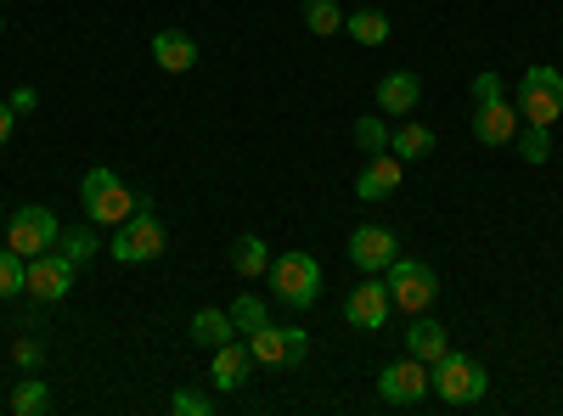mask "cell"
Segmentation results:
<instances>
[{
    "label": "cell",
    "mask_w": 563,
    "mask_h": 416,
    "mask_svg": "<svg viewBox=\"0 0 563 416\" xmlns=\"http://www.w3.org/2000/svg\"><path fill=\"white\" fill-rule=\"evenodd\" d=\"M79 203H85V220L90 225H124L130 214H135V192L124 187V180L108 169V164H97V169H85V180H79Z\"/></svg>",
    "instance_id": "1"
},
{
    "label": "cell",
    "mask_w": 563,
    "mask_h": 416,
    "mask_svg": "<svg viewBox=\"0 0 563 416\" xmlns=\"http://www.w3.org/2000/svg\"><path fill=\"white\" fill-rule=\"evenodd\" d=\"M164 248H169V237H164V225H158V214H153V198H141L135 214H130L124 225H113V243H108V254H113L119 265L164 259Z\"/></svg>",
    "instance_id": "2"
},
{
    "label": "cell",
    "mask_w": 563,
    "mask_h": 416,
    "mask_svg": "<svg viewBox=\"0 0 563 416\" xmlns=\"http://www.w3.org/2000/svg\"><path fill=\"white\" fill-rule=\"evenodd\" d=\"M429 389H434L445 405H479L485 389H490V378H485V366H479L474 355L445 349V355L429 366Z\"/></svg>",
    "instance_id": "3"
},
{
    "label": "cell",
    "mask_w": 563,
    "mask_h": 416,
    "mask_svg": "<svg viewBox=\"0 0 563 416\" xmlns=\"http://www.w3.org/2000/svg\"><path fill=\"white\" fill-rule=\"evenodd\" d=\"M512 108H519V119L525 124H558V113H563V68H552V63H536V68H525L519 74V97H512Z\"/></svg>",
    "instance_id": "4"
},
{
    "label": "cell",
    "mask_w": 563,
    "mask_h": 416,
    "mask_svg": "<svg viewBox=\"0 0 563 416\" xmlns=\"http://www.w3.org/2000/svg\"><path fill=\"white\" fill-rule=\"evenodd\" d=\"M265 282H271V299H282L288 310H310L321 299V265L310 254H282L265 265Z\"/></svg>",
    "instance_id": "5"
},
{
    "label": "cell",
    "mask_w": 563,
    "mask_h": 416,
    "mask_svg": "<svg viewBox=\"0 0 563 416\" xmlns=\"http://www.w3.org/2000/svg\"><path fill=\"white\" fill-rule=\"evenodd\" d=\"M384 282H389L395 310H406V315H422V310L434 304V293H440L434 265H422V259H400V254H395V265L384 270Z\"/></svg>",
    "instance_id": "6"
},
{
    "label": "cell",
    "mask_w": 563,
    "mask_h": 416,
    "mask_svg": "<svg viewBox=\"0 0 563 416\" xmlns=\"http://www.w3.org/2000/svg\"><path fill=\"white\" fill-rule=\"evenodd\" d=\"M57 237H63V225H57V214L45 209V203H23V209L12 214V225H7V248L23 254V259L57 248Z\"/></svg>",
    "instance_id": "7"
},
{
    "label": "cell",
    "mask_w": 563,
    "mask_h": 416,
    "mask_svg": "<svg viewBox=\"0 0 563 416\" xmlns=\"http://www.w3.org/2000/svg\"><path fill=\"white\" fill-rule=\"evenodd\" d=\"M378 394H384V405H422L434 394L429 389V360L406 355V360L384 366V372H378Z\"/></svg>",
    "instance_id": "8"
},
{
    "label": "cell",
    "mask_w": 563,
    "mask_h": 416,
    "mask_svg": "<svg viewBox=\"0 0 563 416\" xmlns=\"http://www.w3.org/2000/svg\"><path fill=\"white\" fill-rule=\"evenodd\" d=\"M29 293H34L40 304H63V299L74 293V259H68L63 248L34 254V259H29Z\"/></svg>",
    "instance_id": "9"
},
{
    "label": "cell",
    "mask_w": 563,
    "mask_h": 416,
    "mask_svg": "<svg viewBox=\"0 0 563 416\" xmlns=\"http://www.w3.org/2000/svg\"><path fill=\"white\" fill-rule=\"evenodd\" d=\"M389 310H395V299H389L384 276H361V288H350V299H344V321L361 333H378L389 321Z\"/></svg>",
    "instance_id": "10"
},
{
    "label": "cell",
    "mask_w": 563,
    "mask_h": 416,
    "mask_svg": "<svg viewBox=\"0 0 563 416\" xmlns=\"http://www.w3.org/2000/svg\"><path fill=\"white\" fill-rule=\"evenodd\" d=\"M395 254H400V237L389 225H361V231H350V265L361 270V276H384L389 265H395Z\"/></svg>",
    "instance_id": "11"
},
{
    "label": "cell",
    "mask_w": 563,
    "mask_h": 416,
    "mask_svg": "<svg viewBox=\"0 0 563 416\" xmlns=\"http://www.w3.org/2000/svg\"><path fill=\"white\" fill-rule=\"evenodd\" d=\"M249 349H254L260 366H299L310 355V338H305V327H276V321H265L249 338Z\"/></svg>",
    "instance_id": "12"
},
{
    "label": "cell",
    "mask_w": 563,
    "mask_h": 416,
    "mask_svg": "<svg viewBox=\"0 0 563 416\" xmlns=\"http://www.w3.org/2000/svg\"><path fill=\"white\" fill-rule=\"evenodd\" d=\"M400 169H406V158H395L389 147H384V153H372L366 169L355 175V198H361V203H384V198H395V192H400Z\"/></svg>",
    "instance_id": "13"
},
{
    "label": "cell",
    "mask_w": 563,
    "mask_h": 416,
    "mask_svg": "<svg viewBox=\"0 0 563 416\" xmlns=\"http://www.w3.org/2000/svg\"><path fill=\"white\" fill-rule=\"evenodd\" d=\"M474 135L485 147H512V135H519V108H507V97H490L474 108Z\"/></svg>",
    "instance_id": "14"
},
{
    "label": "cell",
    "mask_w": 563,
    "mask_h": 416,
    "mask_svg": "<svg viewBox=\"0 0 563 416\" xmlns=\"http://www.w3.org/2000/svg\"><path fill=\"white\" fill-rule=\"evenodd\" d=\"M153 63H158L164 74H192V68H198V40L180 34V29H158V34H153Z\"/></svg>",
    "instance_id": "15"
},
{
    "label": "cell",
    "mask_w": 563,
    "mask_h": 416,
    "mask_svg": "<svg viewBox=\"0 0 563 416\" xmlns=\"http://www.w3.org/2000/svg\"><path fill=\"white\" fill-rule=\"evenodd\" d=\"M451 349V333L440 327V321L429 315V310H422V315H411V327H406V355H417V360H440Z\"/></svg>",
    "instance_id": "16"
},
{
    "label": "cell",
    "mask_w": 563,
    "mask_h": 416,
    "mask_svg": "<svg viewBox=\"0 0 563 416\" xmlns=\"http://www.w3.org/2000/svg\"><path fill=\"white\" fill-rule=\"evenodd\" d=\"M417 102H422V79H417V74H406V68L384 74V85H378V108H384L389 119H406Z\"/></svg>",
    "instance_id": "17"
},
{
    "label": "cell",
    "mask_w": 563,
    "mask_h": 416,
    "mask_svg": "<svg viewBox=\"0 0 563 416\" xmlns=\"http://www.w3.org/2000/svg\"><path fill=\"white\" fill-rule=\"evenodd\" d=\"M249 366H254V349L249 344H238V338H231V344H220L214 349V389H243L249 383Z\"/></svg>",
    "instance_id": "18"
},
{
    "label": "cell",
    "mask_w": 563,
    "mask_h": 416,
    "mask_svg": "<svg viewBox=\"0 0 563 416\" xmlns=\"http://www.w3.org/2000/svg\"><path fill=\"white\" fill-rule=\"evenodd\" d=\"M231 338H238V327H231V310H198L192 315V344L198 349H220V344H231Z\"/></svg>",
    "instance_id": "19"
},
{
    "label": "cell",
    "mask_w": 563,
    "mask_h": 416,
    "mask_svg": "<svg viewBox=\"0 0 563 416\" xmlns=\"http://www.w3.org/2000/svg\"><path fill=\"white\" fill-rule=\"evenodd\" d=\"M389 153L406 158V164L429 158V153H434V130H429V124H400V130H389Z\"/></svg>",
    "instance_id": "20"
},
{
    "label": "cell",
    "mask_w": 563,
    "mask_h": 416,
    "mask_svg": "<svg viewBox=\"0 0 563 416\" xmlns=\"http://www.w3.org/2000/svg\"><path fill=\"white\" fill-rule=\"evenodd\" d=\"M40 411H52V389H45V378H18L12 383V416H40Z\"/></svg>",
    "instance_id": "21"
},
{
    "label": "cell",
    "mask_w": 563,
    "mask_h": 416,
    "mask_svg": "<svg viewBox=\"0 0 563 416\" xmlns=\"http://www.w3.org/2000/svg\"><path fill=\"white\" fill-rule=\"evenodd\" d=\"M265 265H271L265 237H238V243H231V270H238V276H265Z\"/></svg>",
    "instance_id": "22"
},
{
    "label": "cell",
    "mask_w": 563,
    "mask_h": 416,
    "mask_svg": "<svg viewBox=\"0 0 563 416\" xmlns=\"http://www.w3.org/2000/svg\"><path fill=\"white\" fill-rule=\"evenodd\" d=\"M344 29H350V40H355V45H384V40H389V18H384L378 7H366V12L344 18Z\"/></svg>",
    "instance_id": "23"
},
{
    "label": "cell",
    "mask_w": 563,
    "mask_h": 416,
    "mask_svg": "<svg viewBox=\"0 0 563 416\" xmlns=\"http://www.w3.org/2000/svg\"><path fill=\"white\" fill-rule=\"evenodd\" d=\"M512 147H519L525 164H547V158H552V130H547V124H519Z\"/></svg>",
    "instance_id": "24"
},
{
    "label": "cell",
    "mask_w": 563,
    "mask_h": 416,
    "mask_svg": "<svg viewBox=\"0 0 563 416\" xmlns=\"http://www.w3.org/2000/svg\"><path fill=\"white\" fill-rule=\"evenodd\" d=\"M265 321H271V310H265V299H254V293H243L238 304H231V327H238V338H254Z\"/></svg>",
    "instance_id": "25"
},
{
    "label": "cell",
    "mask_w": 563,
    "mask_h": 416,
    "mask_svg": "<svg viewBox=\"0 0 563 416\" xmlns=\"http://www.w3.org/2000/svg\"><path fill=\"white\" fill-rule=\"evenodd\" d=\"M18 293H29V259L0 248V299H18Z\"/></svg>",
    "instance_id": "26"
},
{
    "label": "cell",
    "mask_w": 563,
    "mask_h": 416,
    "mask_svg": "<svg viewBox=\"0 0 563 416\" xmlns=\"http://www.w3.org/2000/svg\"><path fill=\"white\" fill-rule=\"evenodd\" d=\"M305 29L310 34H339L344 29V12H339V0H305Z\"/></svg>",
    "instance_id": "27"
},
{
    "label": "cell",
    "mask_w": 563,
    "mask_h": 416,
    "mask_svg": "<svg viewBox=\"0 0 563 416\" xmlns=\"http://www.w3.org/2000/svg\"><path fill=\"white\" fill-rule=\"evenodd\" d=\"M57 248L79 265V259H90V254L102 248V237H97V225H74V231H63V237H57Z\"/></svg>",
    "instance_id": "28"
},
{
    "label": "cell",
    "mask_w": 563,
    "mask_h": 416,
    "mask_svg": "<svg viewBox=\"0 0 563 416\" xmlns=\"http://www.w3.org/2000/svg\"><path fill=\"white\" fill-rule=\"evenodd\" d=\"M355 142H361V153H366V158H372V153H384V147H389V124H384L378 113L355 119Z\"/></svg>",
    "instance_id": "29"
},
{
    "label": "cell",
    "mask_w": 563,
    "mask_h": 416,
    "mask_svg": "<svg viewBox=\"0 0 563 416\" xmlns=\"http://www.w3.org/2000/svg\"><path fill=\"white\" fill-rule=\"evenodd\" d=\"M169 411H175V416H209V411H214V400H209V394H198V389H180V394L169 400Z\"/></svg>",
    "instance_id": "30"
},
{
    "label": "cell",
    "mask_w": 563,
    "mask_h": 416,
    "mask_svg": "<svg viewBox=\"0 0 563 416\" xmlns=\"http://www.w3.org/2000/svg\"><path fill=\"white\" fill-rule=\"evenodd\" d=\"M12 360H18V372H40V366H45V349H40L34 338H18V344H12Z\"/></svg>",
    "instance_id": "31"
},
{
    "label": "cell",
    "mask_w": 563,
    "mask_h": 416,
    "mask_svg": "<svg viewBox=\"0 0 563 416\" xmlns=\"http://www.w3.org/2000/svg\"><path fill=\"white\" fill-rule=\"evenodd\" d=\"M490 97H507V90H501L496 74H479V79H474V102H490Z\"/></svg>",
    "instance_id": "32"
},
{
    "label": "cell",
    "mask_w": 563,
    "mask_h": 416,
    "mask_svg": "<svg viewBox=\"0 0 563 416\" xmlns=\"http://www.w3.org/2000/svg\"><path fill=\"white\" fill-rule=\"evenodd\" d=\"M7 102H12V113L23 119V113H34V102H40V97H34V90H29V85H18V90H12V97H7Z\"/></svg>",
    "instance_id": "33"
},
{
    "label": "cell",
    "mask_w": 563,
    "mask_h": 416,
    "mask_svg": "<svg viewBox=\"0 0 563 416\" xmlns=\"http://www.w3.org/2000/svg\"><path fill=\"white\" fill-rule=\"evenodd\" d=\"M12 124H18V113H12V102H0V147L12 142Z\"/></svg>",
    "instance_id": "34"
},
{
    "label": "cell",
    "mask_w": 563,
    "mask_h": 416,
    "mask_svg": "<svg viewBox=\"0 0 563 416\" xmlns=\"http://www.w3.org/2000/svg\"><path fill=\"white\" fill-rule=\"evenodd\" d=\"M0 29H7V23H0Z\"/></svg>",
    "instance_id": "35"
}]
</instances>
